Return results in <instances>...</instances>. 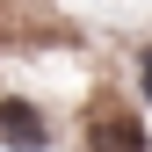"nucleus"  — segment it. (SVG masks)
I'll use <instances>...</instances> for the list:
<instances>
[{
	"label": "nucleus",
	"instance_id": "obj_1",
	"mask_svg": "<svg viewBox=\"0 0 152 152\" xmlns=\"http://www.w3.org/2000/svg\"><path fill=\"white\" fill-rule=\"evenodd\" d=\"M0 145L7 152H44L51 145V116L36 102H0Z\"/></svg>",
	"mask_w": 152,
	"mask_h": 152
},
{
	"label": "nucleus",
	"instance_id": "obj_2",
	"mask_svg": "<svg viewBox=\"0 0 152 152\" xmlns=\"http://www.w3.org/2000/svg\"><path fill=\"white\" fill-rule=\"evenodd\" d=\"M87 130H94L102 152H145V130H138V116H123V109H102Z\"/></svg>",
	"mask_w": 152,
	"mask_h": 152
},
{
	"label": "nucleus",
	"instance_id": "obj_3",
	"mask_svg": "<svg viewBox=\"0 0 152 152\" xmlns=\"http://www.w3.org/2000/svg\"><path fill=\"white\" fill-rule=\"evenodd\" d=\"M138 87L152 94V44H145V58H138Z\"/></svg>",
	"mask_w": 152,
	"mask_h": 152
}]
</instances>
